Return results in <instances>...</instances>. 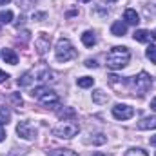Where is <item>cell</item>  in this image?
I'll return each instance as SVG.
<instances>
[{
  "instance_id": "1",
  "label": "cell",
  "mask_w": 156,
  "mask_h": 156,
  "mask_svg": "<svg viewBox=\"0 0 156 156\" xmlns=\"http://www.w3.org/2000/svg\"><path fill=\"white\" fill-rule=\"evenodd\" d=\"M129 58H131L129 49L127 47H122V45H116V47H113L109 51V55L105 58V64H107L109 69H115L116 71V69H122V67H125L129 64Z\"/></svg>"
},
{
  "instance_id": "2",
  "label": "cell",
  "mask_w": 156,
  "mask_h": 156,
  "mask_svg": "<svg viewBox=\"0 0 156 156\" xmlns=\"http://www.w3.org/2000/svg\"><path fill=\"white\" fill-rule=\"evenodd\" d=\"M55 56L58 62H69L76 56V51L67 38H60L56 42V47H55Z\"/></svg>"
},
{
  "instance_id": "3",
  "label": "cell",
  "mask_w": 156,
  "mask_h": 156,
  "mask_svg": "<svg viewBox=\"0 0 156 156\" xmlns=\"http://www.w3.org/2000/svg\"><path fill=\"white\" fill-rule=\"evenodd\" d=\"M78 131H80V125H78L76 122H71V120H64L58 127H55L53 129V134L55 136H58V138H73V136H76Z\"/></svg>"
},
{
  "instance_id": "4",
  "label": "cell",
  "mask_w": 156,
  "mask_h": 156,
  "mask_svg": "<svg viewBox=\"0 0 156 156\" xmlns=\"http://www.w3.org/2000/svg\"><path fill=\"white\" fill-rule=\"evenodd\" d=\"M133 83H134V89H136V93H138V94H145V93L151 89L153 80H151V76H149L145 71H142L138 76H134Z\"/></svg>"
},
{
  "instance_id": "5",
  "label": "cell",
  "mask_w": 156,
  "mask_h": 156,
  "mask_svg": "<svg viewBox=\"0 0 156 156\" xmlns=\"http://www.w3.org/2000/svg\"><path fill=\"white\" fill-rule=\"evenodd\" d=\"M16 134L24 140H35L37 138V129L29 122H20L16 125Z\"/></svg>"
},
{
  "instance_id": "6",
  "label": "cell",
  "mask_w": 156,
  "mask_h": 156,
  "mask_svg": "<svg viewBox=\"0 0 156 156\" xmlns=\"http://www.w3.org/2000/svg\"><path fill=\"white\" fill-rule=\"evenodd\" d=\"M113 116L116 118V120H129V118L134 116V109L131 107V105H125V104H116L115 107H113Z\"/></svg>"
},
{
  "instance_id": "7",
  "label": "cell",
  "mask_w": 156,
  "mask_h": 156,
  "mask_svg": "<svg viewBox=\"0 0 156 156\" xmlns=\"http://www.w3.org/2000/svg\"><path fill=\"white\" fill-rule=\"evenodd\" d=\"M40 104H44L45 107H51V109H58V107H60V98H58L56 93L47 91V93L40 98Z\"/></svg>"
},
{
  "instance_id": "8",
  "label": "cell",
  "mask_w": 156,
  "mask_h": 156,
  "mask_svg": "<svg viewBox=\"0 0 156 156\" xmlns=\"http://www.w3.org/2000/svg\"><path fill=\"white\" fill-rule=\"evenodd\" d=\"M38 80L44 82V83H47V82L55 83V82H58V73H55V71H51V69H44V71L38 73Z\"/></svg>"
},
{
  "instance_id": "9",
  "label": "cell",
  "mask_w": 156,
  "mask_h": 156,
  "mask_svg": "<svg viewBox=\"0 0 156 156\" xmlns=\"http://www.w3.org/2000/svg\"><path fill=\"white\" fill-rule=\"evenodd\" d=\"M35 45H37V49H38L40 55H44V53L49 49V45H51V38H49L47 35H40L38 38L35 40Z\"/></svg>"
},
{
  "instance_id": "10",
  "label": "cell",
  "mask_w": 156,
  "mask_h": 156,
  "mask_svg": "<svg viewBox=\"0 0 156 156\" xmlns=\"http://www.w3.org/2000/svg\"><path fill=\"white\" fill-rule=\"evenodd\" d=\"M111 33H113L115 37H123V35L127 33V24L122 22V20H116V22L111 26Z\"/></svg>"
},
{
  "instance_id": "11",
  "label": "cell",
  "mask_w": 156,
  "mask_h": 156,
  "mask_svg": "<svg viewBox=\"0 0 156 156\" xmlns=\"http://www.w3.org/2000/svg\"><path fill=\"white\" fill-rule=\"evenodd\" d=\"M123 20H125L127 24L136 26V24L140 22V15H138L134 9H125V13H123Z\"/></svg>"
},
{
  "instance_id": "12",
  "label": "cell",
  "mask_w": 156,
  "mask_h": 156,
  "mask_svg": "<svg viewBox=\"0 0 156 156\" xmlns=\"http://www.w3.org/2000/svg\"><path fill=\"white\" fill-rule=\"evenodd\" d=\"M2 58L5 60V64H11V66H16V62H18V56H16V53L13 49H4Z\"/></svg>"
},
{
  "instance_id": "13",
  "label": "cell",
  "mask_w": 156,
  "mask_h": 156,
  "mask_svg": "<svg viewBox=\"0 0 156 156\" xmlns=\"http://www.w3.org/2000/svg\"><path fill=\"white\" fill-rule=\"evenodd\" d=\"M138 129L145 131V129H156V116H149V118H144L138 122Z\"/></svg>"
},
{
  "instance_id": "14",
  "label": "cell",
  "mask_w": 156,
  "mask_h": 156,
  "mask_svg": "<svg viewBox=\"0 0 156 156\" xmlns=\"http://www.w3.org/2000/svg\"><path fill=\"white\" fill-rule=\"evenodd\" d=\"M93 102H94V104H107V102H109V94L104 93L102 89H96V91L93 93Z\"/></svg>"
},
{
  "instance_id": "15",
  "label": "cell",
  "mask_w": 156,
  "mask_h": 156,
  "mask_svg": "<svg viewBox=\"0 0 156 156\" xmlns=\"http://www.w3.org/2000/svg\"><path fill=\"white\" fill-rule=\"evenodd\" d=\"M151 38H153V35H151V31H147V29H138V31L134 33V40H136V42L145 44V42H149Z\"/></svg>"
},
{
  "instance_id": "16",
  "label": "cell",
  "mask_w": 156,
  "mask_h": 156,
  "mask_svg": "<svg viewBox=\"0 0 156 156\" xmlns=\"http://www.w3.org/2000/svg\"><path fill=\"white\" fill-rule=\"evenodd\" d=\"M75 109L73 107H64V109H60L58 107V111H56V116L60 118V120H67V118H75Z\"/></svg>"
},
{
  "instance_id": "17",
  "label": "cell",
  "mask_w": 156,
  "mask_h": 156,
  "mask_svg": "<svg viewBox=\"0 0 156 156\" xmlns=\"http://www.w3.org/2000/svg\"><path fill=\"white\" fill-rule=\"evenodd\" d=\"M82 42H83L85 47H93V45L96 44V37H94V33H93V31H85V33L82 35Z\"/></svg>"
},
{
  "instance_id": "18",
  "label": "cell",
  "mask_w": 156,
  "mask_h": 156,
  "mask_svg": "<svg viewBox=\"0 0 156 156\" xmlns=\"http://www.w3.org/2000/svg\"><path fill=\"white\" fill-rule=\"evenodd\" d=\"M49 156H78L75 151H71V149H53V151H49L47 153Z\"/></svg>"
},
{
  "instance_id": "19",
  "label": "cell",
  "mask_w": 156,
  "mask_h": 156,
  "mask_svg": "<svg viewBox=\"0 0 156 156\" xmlns=\"http://www.w3.org/2000/svg\"><path fill=\"white\" fill-rule=\"evenodd\" d=\"M9 120H11V111H9V107H2V109H0V125H7Z\"/></svg>"
},
{
  "instance_id": "20",
  "label": "cell",
  "mask_w": 156,
  "mask_h": 156,
  "mask_svg": "<svg viewBox=\"0 0 156 156\" xmlns=\"http://www.w3.org/2000/svg\"><path fill=\"white\" fill-rule=\"evenodd\" d=\"M78 87H83V89H87V87H93V83H94V78H89V76H82L76 80Z\"/></svg>"
},
{
  "instance_id": "21",
  "label": "cell",
  "mask_w": 156,
  "mask_h": 156,
  "mask_svg": "<svg viewBox=\"0 0 156 156\" xmlns=\"http://www.w3.org/2000/svg\"><path fill=\"white\" fill-rule=\"evenodd\" d=\"M31 82H33V73H24L22 76L18 78V82H16V83H18L20 87H26V85H29Z\"/></svg>"
},
{
  "instance_id": "22",
  "label": "cell",
  "mask_w": 156,
  "mask_h": 156,
  "mask_svg": "<svg viewBox=\"0 0 156 156\" xmlns=\"http://www.w3.org/2000/svg\"><path fill=\"white\" fill-rule=\"evenodd\" d=\"M47 91H49V89H47L45 85H40V87H35V89L31 91V96H33V98H38V100H40V98H42Z\"/></svg>"
},
{
  "instance_id": "23",
  "label": "cell",
  "mask_w": 156,
  "mask_h": 156,
  "mask_svg": "<svg viewBox=\"0 0 156 156\" xmlns=\"http://www.w3.org/2000/svg\"><path fill=\"white\" fill-rule=\"evenodd\" d=\"M123 156H149L144 149H140V147H133V149H127V153Z\"/></svg>"
},
{
  "instance_id": "24",
  "label": "cell",
  "mask_w": 156,
  "mask_h": 156,
  "mask_svg": "<svg viewBox=\"0 0 156 156\" xmlns=\"http://www.w3.org/2000/svg\"><path fill=\"white\" fill-rule=\"evenodd\" d=\"M11 20H13L11 11H0V24H9Z\"/></svg>"
},
{
  "instance_id": "25",
  "label": "cell",
  "mask_w": 156,
  "mask_h": 156,
  "mask_svg": "<svg viewBox=\"0 0 156 156\" xmlns=\"http://www.w3.org/2000/svg\"><path fill=\"white\" fill-rule=\"evenodd\" d=\"M145 55H147V58H149L153 64H156V45H149L147 51H145Z\"/></svg>"
},
{
  "instance_id": "26",
  "label": "cell",
  "mask_w": 156,
  "mask_h": 156,
  "mask_svg": "<svg viewBox=\"0 0 156 156\" xmlns=\"http://www.w3.org/2000/svg\"><path fill=\"white\" fill-rule=\"evenodd\" d=\"M105 136L104 134H98V138H91V140H87V144H105Z\"/></svg>"
},
{
  "instance_id": "27",
  "label": "cell",
  "mask_w": 156,
  "mask_h": 156,
  "mask_svg": "<svg viewBox=\"0 0 156 156\" xmlns=\"http://www.w3.org/2000/svg\"><path fill=\"white\" fill-rule=\"evenodd\" d=\"M16 2H18V5H22V7H29L35 0H16Z\"/></svg>"
},
{
  "instance_id": "28",
  "label": "cell",
  "mask_w": 156,
  "mask_h": 156,
  "mask_svg": "<svg viewBox=\"0 0 156 156\" xmlns=\"http://www.w3.org/2000/svg\"><path fill=\"white\" fill-rule=\"evenodd\" d=\"M85 66H87V67H96L98 64H96V60H93V58H87V60H85Z\"/></svg>"
},
{
  "instance_id": "29",
  "label": "cell",
  "mask_w": 156,
  "mask_h": 156,
  "mask_svg": "<svg viewBox=\"0 0 156 156\" xmlns=\"http://www.w3.org/2000/svg\"><path fill=\"white\" fill-rule=\"evenodd\" d=\"M45 16H47L45 13H35V15H33V20H42V18H45Z\"/></svg>"
},
{
  "instance_id": "30",
  "label": "cell",
  "mask_w": 156,
  "mask_h": 156,
  "mask_svg": "<svg viewBox=\"0 0 156 156\" xmlns=\"http://www.w3.org/2000/svg\"><path fill=\"white\" fill-rule=\"evenodd\" d=\"M7 78H9V75H7V73L0 71V83H2V82H7Z\"/></svg>"
},
{
  "instance_id": "31",
  "label": "cell",
  "mask_w": 156,
  "mask_h": 156,
  "mask_svg": "<svg viewBox=\"0 0 156 156\" xmlns=\"http://www.w3.org/2000/svg\"><path fill=\"white\" fill-rule=\"evenodd\" d=\"M13 102H15L16 105H22V98H20L18 94H13Z\"/></svg>"
},
{
  "instance_id": "32",
  "label": "cell",
  "mask_w": 156,
  "mask_h": 156,
  "mask_svg": "<svg viewBox=\"0 0 156 156\" xmlns=\"http://www.w3.org/2000/svg\"><path fill=\"white\" fill-rule=\"evenodd\" d=\"M4 138H5V131H4V127L0 125V142H4Z\"/></svg>"
},
{
  "instance_id": "33",
  "label": "cell",
  "mask_w": 156,
  "mask_h": 156,
  "mask_svg": "<svg viewBox=\"0 0 156 156\" xmlns=\"http://www.w3.org/2000/svg\"><path fill=\"white\" fill-rule=\"evenodd\" d=\"M149 142H151V145H154V147H156V134H154V136H151V140H149Z\"/></svg>"
},
{
  "instance_id": "34",
  "label": "cell",
  "mask_w": 156,
  "mask_h": 156,
  "mask_svg": "<svg viewBox=\"0 0 156 156\" xmlns=\"http://www.w3.org/2000/svg\"><path fill=\"white\" fill-rule=\"evenodd\" d=\"M151 109L156 111V98H153V102H151Z\"/></svg>"
},
{
  "instance_id": "35",
  "label": "cell",
  "mask_w": 156,
  "mask_h": 156,
  "mask_svg": "<svg viewBox=\"0 0 156 156\" xmlns=\"http://www.w3.org/2000/svg\"><path fill=\"white\" fill-rule=\"evenodd\" d=\"M7 2H9V0H0V5H5Z\"/></svg>"
},
{
  "instance_id": "36",
  "label": "cell",
  "mask_w": 156,
  "mask_h": 156,
  "mask_svg": "<svg viewBox=\"0 0 156 156\" xmlns=\"http://www.w3.org/2000/svg\"><path fill=\"white\" fill-rule=\"evenodd\" d=\"M151 35H153V38L156 40V29H154V31H153V33H151Z\"/></svg>"
},
{
  "instance_id": "37",
  "label": "cell",
  "mask_w": 156,
  "mask_h": 156,
  "mask_svg": "<svg viewBox=\"0 0 156 156\" xmlns=\"http://www.w3.org/2000/svg\"><path fill=\"white\" fill-rule=\"evenodd\" d=\"M93 156H105V154H102V153H96V154H93Z\"/></svg>"
},
{
  "instance_id": "38",
  "label": "cell",
  "mask_w": 156,
  "mask_h": 156,
  "mask_svg": "<svg viewBox=\"0 0 156 156\" xmlns=\"http://www.w3.org/2000/svg\"><path fill=\"white\" fill-rule=\"evenodd\" d=\"M80 2H89V0H80Z\"/></svg>"
},
{
  "instance_id": "39",
  "label": "cell",
  "mask_w": 156,
  "mask_h": 156,
  "mask_svg": "<svg viewBox=\"0 0 156 156\" xmlns=\"http://www.w3.org/2000/svg\"><path fill=\"white\" fill-rule=\"evenodd\" d=\"M111 2H116V0H111Z\"/></svg>"
}]
</instances>
